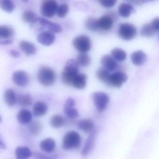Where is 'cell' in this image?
Masks as SVG:
<instances>
[{"mask_svg": "<svg viewBox=\"0 0 159 159\" xmlns=\"http://www.w3.org/2000/svg\"><path fill=\"white\" fill-rule=\"evenodd\" d=\"M128 79V76L125 73L119 71L109 75L107 84L114 87H120Z\"/></svg>", "mask_w": 159, "mask_h": 159, "instance_id": "obj_7", "label": "cell"}, {"mask_svg": "<svg viewBox=\"0 0 159 159\" xmlns=\"http://www.w3.org/2000/svg\"><path fill=\"white\" fill-rule=\"evenodd\" d=\"M10 54L14 58H18L20 55V53L18 51L14 49L10 51Z\"/></svg>", "mask_w": 159, "mask_h": 159, "instance_id": "obj_42", "label": "cell"}, {"mask_svg": "<svg viewBox=\"0 0 159 159\" xmlns=\"http://www.w3.org/2000/svg\"><path fill=\"white\" fill-rule=\"evenodd\" d=\"M12 79L17 86L25 87L28 86L30 82L29 75L24 71H17L13 73Z\"/></svg>", "mask_w": 159, "mask_h": 159, "instance_id": "obj_9", "label": "cell"}, {"mask_svg": "<svg viewBox=\"0 0 159 159\" xmlns=\"http://www.w3.org/2000/svg\"><path fill=\"white\" fill-rule=\"evenodd\" d=\"M13 43V40L12 39H6V40H2L0 41V44H1L6 45L10 44Z\"/></svg>", "mask_w": 159, "mask_h": 159, "instance_id": "obj_43", "label": "cell"}, {"mask_svg": "<svg viewBox=\"0 0 159 159\" xmlns=\"http://www.w3.org/2000/svg\"><path fill=\"white\" fill-rule=\"evenodd\" d=\"M38 81L41 85L48 87L53 85L56 80V75L51 68L43 67L40 68L37 74Z\"/></svg>", "mask_w": 159, "mask_h": 159, "instance_id": "obj_2", "label": "cell"}, {"mask_svg": "<svg viewBox=\"0 0 159 159\" xmlns=\"http://www.w3.org/2000/svg\"><path fill=\"white\" fill-rule=\"evenodd\" d=\"M0 7L6 12L10 13L14 11L15 6L10 0H0Z\"/></svg>", "mask_w": 159, "mask_h": 159, "instance_id": "obj_33", "label": "cell"}, {"mask_svg": "<svg viewBox=\"0 0 159 159\" xmlns=\"http://www.w3.org/2000/svg\"><path fill=\"white\" fill-rule=\"evenodd\" d=\"M81 143V137L76 131H71L67 133L63 137L62 147L66 150L78 148Z\"/></svg>", "mask_w": 159, "mask_h": 159, "instance_id": "obj_3", "label": "cell"}, {"mask_svg": "<svg viewBox=\"0 0 159 159\" xmlns=\"http://www.w3.org/2000/svg\"><path fill=\"white\" fill-rule=\"evenodd\" d=\"M56 36L50 31H43L38 35L37 37L38 42L45 46H50L54 44Z\"/></svg>", "mask_w": 159, "mask_h": 159, "instance_id": "obj_12", "label": "cell"}, {"mask_svg": "<svg viewBox=\"0 0 159 159\" xmlns=\"http://www.w3.org/2000/svg\"><path fill=\"white\" fill-rule=\"evenodd\" d=\"M14 29L7 25H0V41L11 39L14 36Z\"/></svg>", "mask_w": 159, "mask_h": 159, "instance_id": "obj_22", "label": "cell"}, {"mask_svg": "<svg viewBox=\"0 0 159 159\" xmlns=\"http://www.w3.org/2000/svg\"><path fill=\"white\" fill-rule=\"evenodd\" d=\"M87 80L86 75L78 73L73 79L71 86L78 89H82L86 86Z\"/></svg>", "mask_w": 159, "mask_h": 159, "instance_id": "obj_17", "label": "cell"}, {"mask_svg": "<svg viewBox=\"0 0 159 159\" xmlns=\"http://www.w3.org/2000/svg\"><path fill=\"white\" fill-rule=\"evenodd\" d=\"M6 149V146L5 144L3 142L2 140L0 138V149L1 150H4Z\"/></svg>", "mask_w": 159, "mask_h": 159, "instance_id": "obj_44", "label": "cell"}, {"mask_svg": "<svg viewBox=\"0 0 159 159\" xmlns=\"http://www.w3.org/2000/svg\"><path fill=\"white\" fill-rule=\"evenodd\" d=\"M94 123L92 119H87L79 121L78 128L80 130L86 133H91L94 130Z\"/></svg>", "mask_w": 159, "mask_h": 159, "instance_id": "obj_18", "label": "cell"}, {"mask_svg": "<svg viewBox=\"0 0 159 159\" xmlns=\"http://www.w3.org/2000/svg\"><path fill=\"white\" fill-rule=\"evenodd\" d=\"M65 120L64 117L60 115L53 116L50 120V125L55 129H59L65 124Z\"/></svg>", "mask_w": 159, "mask_h": 159, "instance_id": "obj_29", "label": "cell"}, {"mask_svg": "<svg viewBox=\"0 0 159 159\" xmlns=\"http://www.w3.org/2000/svg\"><path fill=\"white\" fill-rule=\"evenodd\" d=\"M64 112L66 116L70 119H75L78 117L79 116V112L78 110L75 107L64 109Z\"/></svg>", "mask_w": 159, "mask_h": 159, "instance_id": "obj_37", "label": "cell"}, {"mask_svg": "<svg viewBox=\"0 0 159 159\" xmlns=\"http://www.w3.org/2000/svg\"><path fill=\"white\" fill-rule=\"evenodd\" d=\"M134 11L133 6L128 3H122L119 6V14L123 17L127 18Z\"/></svg>", "mask_w": 159, "mask_h": 159, "instance_id": "obj_23", "label": "cell"}, {"mask_svg": "<svg viewBox=\"0 0 159 159\" xmlns=\"http://www.w3.org/2000/svg\"><path fill=\"white\" fill-rule=\"evenodd\" d=\"M76 61L79 66L86 67L90 63L91 58L87 53H80L77 56Z\"/></svg>", "mask_w": 159, "mask_h": 159, "instance_id": "obj_28", "label": "cell"}, {"mask_svg": "<svg viewBox=\"0 0 159 159\" xmlns=\"http://www.w3.org/2000/svg\"><path fill=\"white\" fill-rule=\"evenodd\" d=\"M17 101L21 106L27 107L31 105L33 99L30 94H21L17 98Z\"/></svg>", "mask_w": 159, "mask_h": 159, "instance_id": "obj_30", "label": "cell"}, {"mask_svg": "<svg viewBox=\"0 0 159 159\" xmlns=\"http://www.w3.org/2000/svg\"><path fill=\"white\" fill-rule=\"evenodd\" d=\"M100 3L102 6L105 8H111L115 6L116 2V1L114 0H105V1H100Z\"/></svg>", "mask_w": 159, "mask_h": 159, "instance_id": "obj_38", "label": "cell"}, {"mask_svg": "<svg viewBox=\"0 0 159 159\" xmlns=\"http://www.w3.org/2000/svg\"><path fill=\"white\" fill-rule=\"evenodd\" d=\"M93 98L96 109L100 112L105 111L110 101L109 96L107 93L102 91L94 92Z\"/></svg>", "mask_w": 159, "mask_h": 159, "instance_id": "obj_6", "label": "cell"}, {"mask_svg": "<svg viewBox=\"0 0 159 159\" xmlns=\"http://www.w3.org/2000/svg\"><path fill=\"white\" fill-rule=\"evenodd\" d=\"M34 157L35 159H53L48 156L43 155L39 153H35L34 154Z\"/></svg>", "mask_w": 159, "mask_h": 159, "instance_id": "obj_41", "label": "cell"}, {"mask_svg": "<svg viewBox=\"0 0 159 159\" xmlns=\"http://www.w3.org/2000/svg\"><path fill=\"white\" fill-rule=\"evenodd\" d=\"M29 131L33 135H38L42 131V124L38 121H34L29 126Z\"/></svg>", "mask_w": 159, "mask_h": 159, "instance_id": "obj_35", "label": "cell"}, {"mask_svg": "<svg viewBox=\"0 0 159 159\" xmlns=\"http://www.w3.org/2000/svg\"><path fill=\"white\" fill-rule=\"evenodd\" d=\"M96 135L97 132L96 131L93 130L92 132L91 133L90 135L88 137L81 151V156L82 157H87L92 151L95 145Z\"/></svg>", "mask_w": 159, "mask_h": 159, "instance_id": "obj_10", "label": "cell"}, {"mask_svg": "<svg viewBox=\"0 0 159 159\" xmlns=\"http://www.w3.org/2000/svg\"><path fill=\"white\" fill-rule=\"evenodd\" d=\"M37 23L42 27L47 28L49 31L53 33H59L62 31L61 26L55 22H51L47 19L43 17H38Z\"/></svg>", "mask_w": 159, "mask_h": 159, "instance_id": "obj_11", "label": "cell"}, {"mask_svg": "<svg viewBox=\"0 0 159 159\" xmlns=\"http://www.w3.org/2000/svg\"><path fill=\"white\" fill-rule=\"evenodd\" d=\"M69 11V6L66 3H63L58 6L57 14L59 17L62 18L66 16Z\"/></svg>", "mask_w": 159, "mask_h": 159, "instance_id": "obj_36", "label": "cell"}, {"mask_svg": "<svg viewBox=\"0 0 159 159\" xmlns=\"http://www.w3.org/2000/svg\"><path fill=\"white\" fill-rule=\"evenodd\" d=\"M110 74L109 72L103 67L99 68L96 72V76L98 79L106 84Z\"/></svg>", "mask_w": 159, "mask_h": 159, "instance_id": "obj_34", "label": "cell"}, {"mask_svg": "<svg viewBox=\"0 0 159 159\" xmlns=\"http://www.w3.org/2000/svg\"><path fill=\"white\" fill-rule=\"evenodd\" d=\"M33 114L35 116L41 117L45 115L48 111V106L43 102H37L34 105L33 108Z\"/></svg>", "mask_w": 159, "mask_h": 159, "instance_id": "obj_19", "label": "cell"}, {"mask_svg": "<svg viewBox=\"0 0 159 159\" xmlns=\"http://www.w3.org/2000/svg\"><path fill=\"white\" fill-rule=\"evenodd\" d=\"M18 121L21 124L30 123L32 119L31 113L27 109H21L17 115Z\"/></svg>", "mask_w": 159, "mask_h": 159, "instance_id": "obj_21", "label": "cell"}, {"mask_svg": "<svg viewBox=\"0 0 159 159\" xmlns=\"http://www.w3.org/2000/svg\"><path fill=\"white\" fill-rule=\"evenodd\" d=\"M19 47L20 49L28 56L34 55L37 50L34 44L25 40H22L20 43Z\"/></svg>", "mask_w": 159, "mask_h": 159, "instance_id": "obj_16", "label": "cell"}, {"mask_svg": "<svg viewBox=\"0 0 159 159\" xmlns=\"http://www.w3.org/2000/svg\"><path fill=\"white\" fill-rule=\"evenodd\" d=\"M102 67L108 72L115 71L117 66V63L115 59L108 55H106L102 57L101 60Z\"/></svg>", "mask_w": 159, "mask_h": 159, "instance_id": "obj_14", "label": "cell"}, {"mask_svg": "<svg viewBox=\"0 0 159 159\" xmlns=\"http://www.w3.org/2000/svg\"><path fill=\"white\" fill-rule=\"evenodd\" d=\"M112 57L116 60L122 62L126 59L127 57V53L122 49L116 48L111 51Z\"/></svg>", "mask_w": 159, "mask_h": 159, "instance_id": "obj_26", "label": "cell"}, {"mask_svg": "<svg viewBox=\"0 0 159 159\" xmlns=\"http://www.w3.org/2000/svg\"><path fill=\"white\" fill-rule=\"evenodd\" d=\"M4 100L6 103L10 106H14L17 102V97L13 90L8 89L4 92Z\"/></svg>", "mask_w": 159, "mask_h": 159, "instance_id": "obj_25", "label": "cell"}, {"mask_svg": "<svg viewBox=\"0 0 159 159\" xmlns=\"http://www.w3.org/2000/svg\"><path fill=\"white\" fill-rule=\"evenodd\" d=\"M85 26L89 30L96 31L100 30L98 25V19L92 17L86 19L85 21Z\"/></svg>", "mask_w": 159, "mask_h": 159, "instance_id": "obj_27", "label": "cell"}, {"mask_svg": "<svg viewBox=\"0 0 159 159\" xmlns=\"http://www.w3.org/2000/svg\"><path fill=\"white\" fill-rule=\"evenodd\" d=\"M131 59L134 64L137 66H141L146 62L148 56L144 51L137 50L132 53Z\"/></svg>", "mask_w": 159, "mask_h": 159, "instance_id": "obj_13", "label": "cell"}, {"mask_svg": "<svg viewBox=\"0 0 159 159\" xmlns=\"http://www.w3.org/2000/svg\"><path fill=\"white\" fill-rule=\"evenodd\" d=\"M118 35L121 39L129 41L135 37L137 35V29L131 23H121L119 27Z\"/></svg>", "mask_w": 159, "mask_h": 159, "instance_id": "obj_4", "label": "cell"}, {"mask_svg": "<svg viewBox=\"0 0 159 159\" xmlns=\"http://www.w3.org/2000/svg\"><path fill=\"white\" fill-rule=\"evenodd\" d=\"M56 143L52 138H47L42 141L40 143V147L42 150L46 153H51L55 149Z\"/></svg>", "mask_w": 159, "mask_h": 159, "instance_id": "obj_20", "label": "cell"}, {"mask_svg": "<svg viewBox=\"0 0 159 159\" xmlns=\"http://www.w3.org/2000/svg\"><path fill=\"white\" fill-rule=\"evenodd\" d=\"M79 66L76 60L71 59L67 62L61 74V80L64 84L71 86L73 79L79 73Z\"/></svg>", "mask_w": 159, "mask_h": 159, "instance_id": "obj_1", "label": "cell"}, {"mask_svg": "<svg viewBox=\"0 0 159 159\" xmlns=\"http://www.w3.org/2000/svg\"><path fill=\"white\" fill-rule=\"evenodd\" d=\"M2 117H1V116H0V122H2Z\"/></svg>", "mask_w": 159, "mask_h": 159, "instance_id": "obj_45", "label": "cell"}, {"mask_svg": "<svg viewBox=\"0 0 159 159\" xmlns=\"http://www.w3.org/2000/svg\"><path fill=\"white\" fill-rule=\"evenodd\" d=\"M114 24V20L110 16L105 15L98 19L99 29L108 31L112 29Z\"/></svg>", "mask_w": 159, "mask_h": 159, "instance_id": "obj_15", "label": "cell"}, {"mask_svg": "<svg viewBox=\"0 0 159 159\" xmlns=\"http://www.w3.org/2000/svg\"><path fill=\"white\" fill-rule=\"evenodd\" d=\"M75 101L73 99L70 98H69V99H67L66 102H65L64 109L74 107L75 105Z\"/></svg>", "mask_w": 159, "mask_h": 159, "instance_id": "obj_39", "label": "cell"}, {"mask_svg": "<svg viewBox=\"0 0 159 159\" xmlns=\"http://www.w3.org/2000/svg\"><path fill=\"white\" fill-rule=\"evenodd\" d=\"M58 5L56 1L53 0L45 1L41 7L42 15L46 17H52L57 13Z\"/></svg>", "mask_w": 159, "mask_h": 159, "instance_id": "obj_8", "label": "cell"}, {"mask_svg": "<svg viewBox=\"0 0 159 159\" xmlns=\"http://www.w3.org/2000/svg\"></svg>", "mask_w": 159, "mask_h": 159, "instance_id": "obj_46", "label": "cell"}, {"mask_svg": "<svg viewBox=\"0 0 159 159\" xmlns=\"http://www.w3.org/2000/svg\"><path fill=\"white\" fill-rule=\"evenodd\" d=\"M152 27L156 32L159 31V17H157L152 20L151 22Z\"/></svg>", "mask_w": 159, "mask_h": 159, "instance_id": "obj_40", "label": "cell"}, {"mask_svg": "<svg viewBox=\"0 0 159 159\" xmlns=\"http://www.w3.org/2000/svg\"><path fill=\"white\" fill-rule=\"evenodd\" d=\"M73 44L76 50L80 53H87L91 48V42L89 36L86 35H78L74 39Z\"/></svg>", "mask_w": 159, "mask_h": 159, "instance_id": "obj_5", "label": "cell"}, {"mask_svg": "<svg viewBox=\"0 0 159 159\" xmlns=\"http://www.w3.org/2000/svg\"><path fill=\"white\" fill-rule=\"evenodd\" d=\"M156 33L152 27L151 23H147L142 27L141 31V34L142 36L145 37H151L155 35Z\"/></svg>", "mask_w": 159, "mask_h": 159, "instance_id": "obj_32", "label": "cell"}, {"mask_svg": "<svg viewBox=\"0 0 159 159\" xmlns=\"http://www.w3.org/2000/svg\"><path fill=\"white\" fill-rule=\"evenodd\" d=\"M15 153L17 159H29L32 155L30 149L27 147H18Z\"/></svg>", "mask_w": 159, "mask_h": 159, "instance_id": "obj_24", "label": "cell"}, {"mask_svg": "<svg viewBox=\"0 0 159 159\" xmlns=\"http://www.w3.org/2000/svg\"><path fill=\"white\" fill-rule=\"evenodd\" d=\"M22 18L25 22L33 25L36 22L37 17L34 12L31 10H27L22 14Z\"/></svg>", "mask_w": 159, "mask_h": 159, "instance_id": "obj_31", "label": "cell"}]
</instances>
